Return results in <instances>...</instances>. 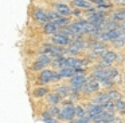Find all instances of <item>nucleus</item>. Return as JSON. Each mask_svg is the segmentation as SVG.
Wrapping results in <instances>:
<instances>
[{
  "instance_id": "obj_1",
  "label": "nucleus",
  "mask_w": 125,
  "mask_h": 123,
  "mask_svg": "<svg viewBox=\"0 0 125 123\" xmlns=\"http://www.w3.org/2000/svg\"><path fill=\"white\" fill-rule=\"evenodd\" d=\"M58 116H59V119L67 120V122H71L73 119H75V107L73 106V103H71V102L65 103V106L61 110Z\"/></svg>"
},
{
  "instance_id": "obj_2",
  "label": "nucleus",
  "mask_w": 125,
  "mask_h": 123,
  "mask_svg": "<svg viewBox=\"0 0 125 123\" xmlns=\"http://www.w3.org/2000/svg\"><path fill=\"white\" fill-rule=\"evenodd\" d=\"M118 59V55L113 51H108L102 58H100V62H98V66H102V67H110L114 62Z\"/></svg>"
},
{
  "instance_id": "obj_3",
  "label": "nucleus",
  "mask_w": 125,
  "mask_h": 123,
  "mask_svg": "<svg viewBox=\"0 0 125 123\" xmlns=\"http://www.w3.org/2000/svg\"><path fill=\"white\" fill-rule=\"evenodd\" d=\"M52 76H54V71H52V70H42L36 82L41 86L49 84V83L52 82Z\"/></svg>"
},
{
  "instance_id": "obj_4",
  "label": "nucleus",
  "mask_w": 125,
  "mask_h": 123,
  "mask_svg": "<svg viewBox=\"0 0 125 123\" xmlns=\"http://www.w3.org/2000/svg\"><path fill=\"white\" fill-rule=\"evenodd\" d=\"M100 84L101 83L98 82V80H95L94 78H92V79H87L86 80V83L83 84V88H82V91H83L85 94H93V92H95V91H98L100 90Z\"/></svg>"
},
{
  "instance_id": "obj_5",
  "label": "nucleus",
  "mask_w": 125,
  "mask_h": 123,
  "mask_svg": "<svg viewBox=\"0 0 125 123\" xmlns=\"http://www.w3.org/2000/svg\"><path fill=\"white\" fill-rule=\"evenodd\" d=\"M51 42L54 43V44H57V45H63V47H65V45H70L73 40L69 39V37H66L65 35H62L61 32H57V34L52 35Z\"/></svg>"
},
{
  "instance_id": "obj_6",
  "label": "nucleus",
  "mask_w": 125,
  "mask_h": 123,
  "mask_svg": "<svg viewBox=\"0 0 125 123\" xmlns=\"http://www.w3.org/2000/svg\"><path fill=\"white\" fill-rule=\"evenodd\" d=\"M32 18L35 19L36 21H39V23H47V21H50L49 19V12L44 9H41V8H36V9H34L32 12Z\"/></svg>"
},
{
  "instance_id": "obj_7",
  "label": "nucleus",
  "mask_w": 125,
  "mask_h": 123,
  "mask_svg": "<svg viewBox=\"0 0 125 123\" xmlns=\"http://www.w3.org/2000/svg\"><path fill=\"white\" fill-rule=\"evenodd\" d=\"M85 108H86L87 114L92 118H94L95 115H98L100 112L104 111V106H101V104H98V103H94V102H93V103H87L86 106H85Z\"/></svg>"
},
{
  "instance_id": "obj_8",
  "label": "nucleus",
  "mask_w": 125,
  "mask_h": 123,
  "mask_svg": "<svg viewBox=\"0 0 125 123\" xmlns=\"http://www.w3.org/2000/svg\"><path fill=\"white\" fill-rule=\"evenodd\" d=\"M54 8H55V11H58L62 16L73 15V9L70 8V5L65 4V3H57V4H54Z\"/></svg>"
},
{
  "instance_id": "obj_9",
  "label": "nucleus",
  "mask_w": 125,
  "mask_h": 123,
  "mask_svg": "<svg viewBox=\"0 0 125 123\" xmlns=\"http://www.w3.org/2000/svg\"><path fill=\"white\" fill-rule=\"evenodd\" d=\"M50 94V90L46 87V86H39V87H35L31 92L32 98H43V96H47Z\"/></svg>"
},
{
  "instance_id": "obj_10",
  "label": "nucleus",
  "mask_w": 125,
  "mask_h": 123,
  "mask_svg": "<svg viewBox=\"0 0 125 123\" xmlns=\"http://www.w3.org/2000/svg\"><path fill=\"white\" fill-rule=\"evenodd\" d=\"M62 99H63V96L61 95V94L51 92V94L47 95V103H49L50 106H58L59 103H62Z\"/></svg>"
},
{
  "instance_id": "obj_11",
  "label": "nucleus",
  "mask_w": 125,
  "mask_h": 123,
  "mask_svg": "<svg viewBox=\"0 0 125 123\" xmlns=\"http://www.w3.org/2000/svg\"><path fill=\"white\" fill-rule=\"evenodd\" d=\"M59 31V28L57 27V24L52 23V21H47V23L43 24V32L47 35H54Z\"/></svg>"
},
{
  "instance_id": "obj_12",
  "label": "nucleus",
  "mask_w": 125,
  "mask_h": 123,
  "mask_svg": "<svg viewBox=\"0 0 125 123\" xmlns=\"http://www.w3.org/2000/svg\"><path fill=\"white\" fill-rule=\"evenodd\" d=\"M94 103H98V104H101V106H104V104H106V103H109V102H112L110 100V98H109V95H108V92H98L97 95H95V98H94Z\"/></svg>"
},
{
  "instance_id": "obj_13",
  "label": "nucleus",
  "mask_w": 125,
  "mask_h": 123,
  "mask_svg": "<svg viewBox=\"0 0 125 123\" xmlns=\"http://www.w3.org/2000/svg\"><path fill=\"white\" fill-rule=\"evenodd\" d=\"M52 59H54V58H52L50 53H41V55L36 58V60H39L44 67H47V66H50V64L52 63Z\"/></svg>"
},
{
  "instance_id": "obj_14",
  "label": "nucleus",
  "mask_w": 125,
  "mask_h": 123,
  "mask_svg": "<svg viewBox=\"0 0 125 123\" xmlns=\"http://www.w3.org/2000/svg\"><path fill=\"white\" fill-rule=\"evenodd\" d=\"M73 5L75 8H81V9H89L92 7V3L87 0H73Z\"/></svg>"
},
{
  "instance_id": "obj_15",
  "label": "nucleus",
  "mask_w": 125,
  "mask_h": 123,
  "mask_svg": "<svg viewBox=\"0 0 125 123\" xmlns=\"http://www.w3.org/2000/svg\"><path fill=\"white\" fill-rule=\"evenodd\" d=\"M59 74L62 75V78H69L70 79L71 76L75 75V68L74 67H65V68L59 70Z\"/></svg>"
},
{
  "instance_id": "obj_16",
  "label": "nucleus",
  "mask_w": 125,
  "mask_h": 123,
  "mask_svg": "<svg viewBox=\"0 0 125 123\" xmlns=\"http://www.w3.org/2000/svg\"><path fill=\"white\" fill-rule=\"evenodd\" d=\"M112 18L117 21H124L125 20V8H120V9L114 11L112 13Z\"/></svg>"
},
{
  "instance_id": "obj_17",
  "label": "nucleus",
  "mask_w": 125,
  "mask_h": 123,
  "mask_svg": "<svg viewBox=\"0 0 125 123\" xmlns=\"http://www.w3.org/2000/svg\"><path fill=\"white\" fill-rule=\"evenodd\" d=\"M42 120H43L44 123H59V120L55 116H52L49 111H44L43 114H42Z\"/></svg>"
},
{
  "instance_id": "obj_18",
  "label": "nucleus",
  "mask_w": 125,
  "mask_h": 123,
  "mask_svg": "<svg viewBox=\"0 0 125 123\" xmlns=\"http://www.w3.org/2000/svg\"><path fill=\"white\" fill-rule=\"evenodd\" d=\"M57 91L58 94H61V95L65 98V96H69L71 94V88H70V86H58L57 87Z\"/></svg>"
},
{
  "instance_id": "obj_19",
  "label": "nucleus",
  "mask_w": 125,
  "mask_h": 123,
  "mask_svg": "<svg viewBox=\"0 0 125 123\" xmlns=\"http://www.w3.org/2000/svg\"><path fill=\"white\" fill-rule=\"evenodd\" d=\"M108 95H109V98H110L112 102H116V100H118V99H122L121 92H120V91H117V90H112V88H109Z\"/></svg>"
},
{
  "instance_id": "obj_20",
  "label": "nucleus",
  "mask_w": 125,
  "mask_h": 123,
  "mask_svg": "<svg viewBox=\"0 0 125 123\" xmlns=\"http://www.w3.org/2000/svg\"><path fill=\"white\" fill-rule=\"evenodd\" d=\"M71 122H74V123H94L93 122V118L90 116L89 114L83 115V116H81V118H75V119H73Z\"/></svg>"
},
{
  "instance_id": "obj_21",
  "label": "nucleus",
  "mask_w": 125,
  "mask_h": 123,
  "mask_svg": "<svg viewBox=\"0 0 125 123\" xmlns=\"http://www.w3.org/2000/svg\"><path fill=\"white\" fill-rule=\"evenodd\" d=\"M63 16L61 15L59 12H58V11H51V12H49V19H50V21H52V23H57L58 20H61V19H62Z\"/></svg>"
},
{
  "instance_id": "obj_22",
  "label": "nucleus",
  "mask_w": 125,
  "mask_h": 123,
  "mask_svg": "<svg viewBox=\"0 0 125 123\" xmlns=\"http://www.w3.org/2000/svg\"><path fill=\"white\" fill-rule=\"evenodd\" d=\"M114 104H116V111L121 112V114H125V100L118 99V100L114 102Z\"/></svg>"
},
{
  "instance_id": "obj_23",
  "label": "nucleus",
  "mask_w": 125,
  "mask_h": 123,
  "mask_svg": "<svg viewBox=\"0 0 125 123\" xmlns=\"http://www.w3.org/2000/svg\"><path fill=\"white\" fill-rule=\"evenodd\" d=\"M106 70V74H108V76L110 78V79H114V78H117V75H118V71H117V68H114V67H105Z\"/></svg>"
},
{
  "instance_id": "obj_24",
  "label": "nucleus",
  "mask_w": 125,
  "mask_h": 123,
  "mask_svg": "<svg viewBox=\"0 0 125 123\" xmlns=\"http://www.w3.org/2000/svg\"><path fill=\"white\" fill-rule=\"evenodd\" d=\"M86 114H87V111H86L85 107H82V106H77L75 107V118H81V116H83V115H86Z\"/></svg>"
},
{
  "instance_id": "obj_25",
  "label": "nucleus",
  "mask_w": 125,
  "mask_h": 123,
  "mask_svg": "<svg viewBox=\"0 0 125 123\" xmlns=\"http://www.w3.org/2000/svg\"><path fill=\"white\" fill-rule=\"evenodd\" d=\"M44 68H46V67H44L39 60H35L32 63V66H31V70H32V71H42V70H44Z\"/></svg>"
},
{
  "instance_id": "obj_26",
  "label": "nucleus",
  "mask_w": 125,
  "mask_h": 123,
  "mask_svg": "<svg viewBox=\"0 0 125 123\" xmlns=\"http://www.w3.org/2000/svg\"><path fill=\"white\" fill-rule=\"evenodd\" d=\"M104 110L109 111V112H114L116 111V104H114V102H109V103L104 104Z\"/></svg>"
},
{
  "instance_id": "obj_27",
  "label": "nucleus",
  "mask_w": 125,
  "mask_h": 123,
  "mask_svg": "<svg viewBox=\"0 0 125 123\" xmlns=\"http://www.w3.org/2000/svg\"><path fill=\"white\" fill-rule=\"evenodd\" d=\"M47 111L50 112V114L52 115V116H57V115H59V112H61V108L58 106H50V108L47 110Z\"/></svg>"
},
{
  "instance_id": "obj_28",
  "label": "nucleus",
  "mask_w": 125,
  "mask_h": 123,
  "mask_svg": "<svg viewBox=\"0 0 125 123\" xmlns=\"http://www.w3.org/2000/svg\"><path fill=\"white\" fill-rule=\"evenodd\" d=\"M73 15L77 16V18H78V16H81V8H77V9H74V11H73Z\"/></svg>"
},
{
  "instance_id": "obj_29",
  "label": "nucleus",
  "mask_w": 125,
  "mask_h": 123,
  "mask_svg": "<svg viewBox=\"0 0 125 123\" xmlns=\"http://www.w3.org/2000/svg\"><path fill=\"white\" fill-rule=\"evenodd\" d=\"M117 28L125 29V20H124V21H118V27H117Z\"/></svg>"
},
{
  "instance_id": "obj_30",
  "label": "nucleus",
  "mask_w": 125,
  "mask_h": 123,
  "mask_svg": "<svg viewBox=\"0 0 125 123\" xmlns=\"http://www.w3.org/2000/svg\"><path fill=\"white\" fill-rule=\"evenodd\" d=\"M87 1H90V3H94V4H95V3L98 1V0H87Z\"/></svg>"
}]
</instances>
